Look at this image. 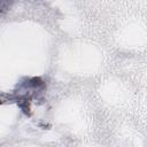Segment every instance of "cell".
Returning <instances> with one entry per match:
<instances>
[{
    "label": "cell",
    "mask_w": 147,
    "mask_h": 147,
    "mask_svg": "<svg viewBox=\"0 0 147 147\" xmlns=\"http://www.w3.org/2000/svg\"><path fill=\"white\" fill-rule=\"evenodd\" d=\"M11 0H0V11L6 10L9 6H10Z\"/></svg>",
    "instance_id": "1"
}]
</instances>
